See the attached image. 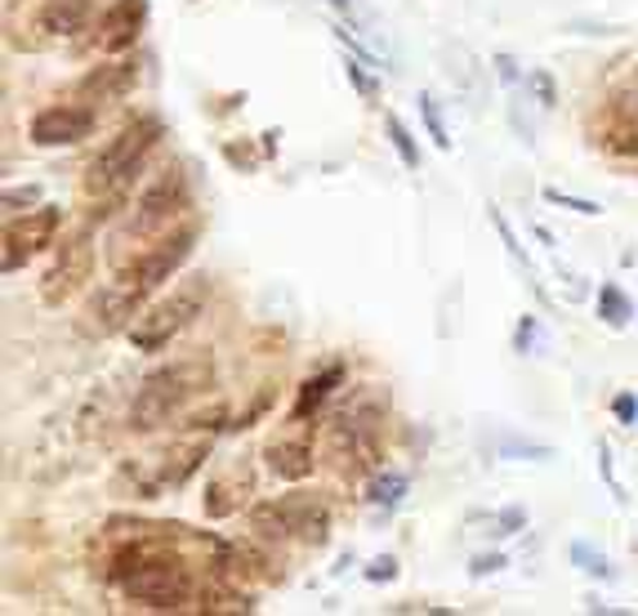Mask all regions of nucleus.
<instances>
[{"label":"nucleus","mask_w":638,"mask_h":616,"mask_svg":"<svg viewBox=\"0 0 638 616\" xmlns=\"http://www.w3.org/2000/svg\"><path fill=\"white\" fill-rule=\"evenodd\" d=\"M210 456V438L205 434H192V438H179L161 451L157 460V488H179L201 469V460Z\"/></svg>","instance_id":"15"},{"label":"nucleus","mask_w":638,"mask_h":616,"mask_svg":"<svg viewBox=\"0 0 638 616\" xmlns=\"http://www.w3.org/2000/svg\"><path fill=\"white\" fill-rule=\"evenodd\" d=\"M572 559L590 572V576H603V581H612V563L607 559H598L594 550H590V545H572Z\"/></svg>","instance_id":"25"},{"label":"nucleus","mask_w":638,"mask_h":616,"mask_svg":"<svg viewBox=\"0 0 638 616\" xmlns=\"http://www.w3.org/2000/svg\"><path fill=\"white\" fill-rule=\"evenodd\" d=\"M36 201H41V188H36V183H19V188H5V192H0V211L19 215L23 205H36Z\"/></svg>","instance_id":"23"},{"label":"nucleus","mask_w":638,"mask_h":616,"mask_svg":"<svg viewBox=\"0 0 638 616\" xmlns=\"http://www.w3.org/2000/svg\"><path fill=\"white\" fill-rule=\"evenodd\" d=\"M616 416H620L625 425H634V416H638V402H634L629 393H620V397H616Z\"/></svg>","instance_id":"31"},{"label":"nucleus","mask_w":638,"mask_h":616,"mask_svg":"<svg viewBox=\"0 0 638 616\" xmlns=\"http://www.w3.org/2000/svg\"><path fill=\"white\" fill-rule=\"evenodd\" d=\"M598 317H603L612 331L629 326V317H634V304H629V295H625L620 287H603V291H598Z\"/></svg>","instance_id":"20"},{"label":"nucleus","mask_w":638,"mask_h":616,"mask_svg":"<svg viewBox=\"0 0 638 616\" xmlns=\"http://www.w3.org/2000/svg\"><path fill=\"white\" fill-rule=\"evenodd\" d=\"M406 488H411L406 473H376V483L367 488V501L380 505V509H393V505H402Z\"/></svg>","instance_id":"19"},{"label":"nucleus","mask_w":638,"mask_h":616,"mask_svg":"<svg viewBox=\"0 0 638 616\" xmlns=\"http://www.w3.org/2000/svg\"><path fill=\"white\" fill-rule=\"evenodd\" d=\"M501 568H505L501 555H482V559H473V576H491V572H501Z\"/></svg>","instance_id":"30"},{"label":"nucleus","mask_w":638,"mask_h":616,"mask_svg":"<svg viewBox=\"0 0 638 616\" xmlns=\"http://www.w3.org/2000/svg\"><path fill=\"white\" fill-rule=\"evenodd\" d=\"M335 5H339V10H344V14H348V0H335Z\"/></svg>","instance_id":"33"},{"label":"nucleus","mask_w":638,"mask_h":616,"mask_svg":"<svg viewBox=\"0 0 638 616\" xmlns=\"http://www.w3.org/2000/svg\"><path fill=\"white\" fill-rule=\"evenodd\" d=\"M348 81L358 86V94H362V99H376V81L362 72V63H352V58H348Z\"/></svg>","instance_id":"27"},{"label":"nucleus","mask_w":638,"mask_h":616,"mask_svg":"<svg viewBox=\"0 0 638 616\" xmlns=\"http://www.w3.org/2000/svg\"><path fill=\"white\" fill-rule=\"evenodd\" d=\"M161 134H166V125L157 121V116H138V121H130L116 139L90 161V170H86V192L94 197V224L99 220H108L112 215V205H121L125 201V188L134 183V175L144 170V161H148V153L161 144Z\"/></svg>","instance_id":"1"},{"label":"nucleus","mask_w":638,"mask_h":616,"mask_svg":"<svg viewBox=\"0 0 638 616\" xmlns=\"http://www.w3.org/2000/svg\"><path fill=\"white\" fill-rule=\"evenodd\" d=\"M138 81V63L134 58H116V63H103V67H90L77 86V99L99 108V103H112V99H125Z\"/></svg>","instance_id":"14"},{"label":"nucleus","mask_w":638,"mask_h":616,"mask_svg":"<svg viewBox=\"0 0 638 616\" xmlns=\"http://www.w3.org/2000/svg\"><path fill=\"white\" fill-rule=\"evenodd\" d=\"M389 139H393V148H398L402 166H406V170H419V148H415L411 130H406V125H402L398 116H389Z\"/></svg>","instance_id":"22"},{"label":"nucleus","mask_w":638,"mask_h":616,"mask_svg":"<svg viewBox=\"0 0 638 616\" xmlns=\"http://www.w3.org/2000/svg\"><path fill=\"white\" fill-rule=\"evenodd\" d=\"M138 309H144V304H138V300H134L125 287L108 282L99 295H90V304L81 309L77 326H81V335H90V339H108V335H116V331L134 326Z\"/></svg>","instance_id":"11"},{"label":"nucleus","mask_w":638,"mask_h":616,"mask_svg":"<svg viewBox=\"0 0 638 616\" xmlns=\"http://www.w3.org/2000/svg\"><path fill=\"white\" fill-rule=\"evenodd\" d=\"M545 201L549 205H567V211H577V215H603V205L598 201H585V197H567V192H558V188H545Z\"/></svg>","instance_id":"24"},{"label":"nucleus","mask_w":638,"mask_h":616,"mask_svg":"<svg viewBox=\"0 0 638 616\" xmlns=\"http://www.w3.org/2000/svg\"><path fill=\"white\" fill-rule=\"evenodd\" d=\"M188 211V179L183 170H161L144 192H138V205L125 220V233H121V246L134 242V237H166L175 228V220Z\"/></svg>","instance_id":"6"},{"label":"nucleus","mask_w":638,"mask_h":616,"mask_svg":"<svg viewBox=\"0 0 638 616\" xmlns=\"http://www.w3.org/2000/svg\"><path fill=\"white\" fill-rule=\"evenodd\" d=\"M144 23H148V0H112V5L103 10V19H99L94 45L103 54H125V49L138 45Z\"/></svg>","instance_id":"13"},{"label":"nucleus","mask_w":638,"mask_h":616,"mask_svg":"<svg viewBox=\"0 0 638 616\" xmlns=\"http://www.w3.org/2000/svg\"><path fill=\"white\" fill-rule=\"evenodd\" d=\"M505 456H536V460H549L553 447H536V443H501Z\"/></svg>","instance_id":"28"},{"label":"nucleus","mask_w":638,"mask_h":616,"mask_svg":"<svg viewBox=\"0 0 638 616\" xmlns=\"http://www.w3.org/2000/svg\"><path fill=\"white\" fill-rule=\"evenodd\" d=\"M331 451H335V464L348 473L376 469L380 464V434L367 416H339L331 425Z\"/></svg>","instance_id":"10"},{"label":"nucleus","mask_w":638,"mask_h":616,"mask_svg":"<svg viewBox=\"0 0 638 616\" xmlns=\"http://www.w3.org/2000/svg\"><path fill=\"white\" fill-rule=\"evenodd\" d=\"M210 384H215V362L210 358H179V362L157 367L144 384H138V393L130 402V429L153 434V429L170 425L179 411L192 397H201Z\"/></svg>","instance_id":"2"},{"label":"nucleus","mask_w":638,"mask_h":616,"mask_svg":"<svg viewBox=\"0 0 638 616\" xmlns=\"http://www.w3.org/2000/svg\"><path fill=\"white\" fill-rule=\"evenodd\" d=\"M63 228V215H58V205H41V211H27V215H14L5 224V255H0V264H5V272L23 268L32 255L49 250L54 237Z\"/></svg>","instance_id":"9"},{"label":"nucleus","mask_w":638,"mask_h":616,"mask_svg":"<svg viewBox=\"0 0 638 616\" xmlns=\"http://www.w3.org/2000/svg\"><path fill=\"white\" fill-rule=\"evenodd\" d=\"M192 246H197V228H179V233H166L157 246H148V250H138L134 259H125L121 264V272H116V287H125L138 304L144 300H153L175 272L188 264V255H192Z\"/></svg>","instance_id":"4"},{"label":"nucleus","mask_w":638,"mask_h":616,"mask_svg":"<svg viewBox=\"0 0 638 616\" xmlns=\"http://www.w3.org/2000/svg\"><path fill=\"white\" fill-rule=\"evenodd\" d=\"M523 527V509H505L501 514V536H510V531H518Z\"/></svg>","instance_id":"32"},{"label":"nucleus","mask_w":638,"mask_h":616,"mask_svg":"<svg viewBox=\"0 0 638 616\" xmlns=\"http://www.w3.org/2000/svg\"><path fill=\"white\" fill-rule=\"evenodd\" d=\"M90 272H94V237H90V228H81V233H72L63 246H58V255H54V264L45 268V278H41V300L45 304H67L72 300L86 282H90Z\"/></svg>","instance_id":"8"},{"label":"nucleus","mask_w":638,"mask_h":616,"mask_svg":"<svg viewBox=\"0 0 638 616\" xmlns=\"http://www.w3.org/2000/svg\"><path fill=\"white\" fill-rule=\"evenodd\" d=\"M339 380H344V371H339V367H326L322 376H313V380H309V384L300 389V397H295V421L313 416V411H317V406H322V402L331 397V389H335Z\"/></svg>","instance_id":"18"},{"label":"nucleus","mask_w":638,"mask_h":616,"mask_svg":"<svg viewBox=\"0 0 638 616\" xmlns=\"http://www.w3.org/2000/svg\"><path fill=\"white\" fill-rule=\"evenodd\" d=\"M121 590L130 598H138V603L157 607V612H175V607H183L192 598V576H188V568L179 559L148 550V559L121 581Z\"/></svg>","instance_id":"7"},{"label":"nucleus","mask_w":638,"mask_h":616,"mask_svg":"<svg viewBox=\"0 0 638 616\" xmlns=\"http://www.w3.org/2000/svg\"><path fill=\"white\" fill-rule=\"evenodd\" d=\"M419 116H424V125H429V139H434L443 153H451V134H447V121H443L434 94H419Z\"/></svg>","instance_id":"21"},{"label":"nucleus","mask_w":638,"mask_h":616,"mask_svg":"<svg viewBox=\"0 0 638 616\" xmlns=\"http://www.w3.org/2000/svg\"><path fill=\"white\" fill-rule=\"evenodd\" d=\"M268 469L277 478H291V483H300V478L313 473V443L300 438V443H268Z\"/></svg>","instance_id":"16"},{"label":"nucleus","mask_w":638,"mask_h":616,"mask_svg":"<svg viewBox=\"0 0 638 616\" xmlns=\"http://www.w3.org/2000/svg\"><path fill=\"white\" fill-rule=\"evenodd\" d=\"M90 130H94V108L90 103H54V108L32 116V144L67 148V144H81Z\"/></svg>","instance_id":"12"},{"label":"nucleus","mask_w":638,"mask_h":616,"mask_svg":"<svg viewBox=\"0 0 638 616\" xmlns=\"http://www.w3.org/2000/svg\"><path fill=\"white\" fill-rule=\"evenodd\" d=\"M250 527L264 540L326 545V536H331V509L313 492H291V496H277V501H259L250 509Z\"/></svg>","instance_id":"3"},{"label":"nucleus","mask_w":638,"mask_h":616,"mask_svg":"<svg viewBox=\"0 0 638 616\" xmlns=\"http://www.w3.org/2000/svg\"><path fill=\"white\" fill-rule=\"evenodd\" d=\"M491 224H495V233L505 237V246H510V255L518 259V264H527V255H523V246H518V237H514V228H510V220L501 215V211H491Z\"/></svg>","instance_id":"26"},{"label":"nucleus","mask_w":638,"mask_h":616,"mask_svg":"<svg viewBox=\"0 0 638 616\" xmlns=\"http://www.w3.org/2000/svg\"><path fill=\"white\" fill-rule=\"evenodd\" d=\"M398 576V559H376L367 568V581H393Z\"/></svg>","instance_id":"29"},{"label":"nucleus","mask_w":638,"mask_h":616,"mask_svg":"<svg viewBox=\"0 0 638 616\" xmlns=\"http://www.w3.org/2000/svg\"><path fill=\"white\" fill-rule=\"evenodd\" d=\"M90 5H94V0H45V5H41V27L49 36H67V32H77L86 23Z\"/></svg>","instance_id":"17"},{"label":"nucleus","mask_w":638,"mask_h":616,"mask_svg":"<svg viewBox=\"0 0 638 616\" xmlns=\"http://www.w3.org/2000/svg\"><path fill=\"white\" fill-rule=\"evenodd\" d=\"M205 309V282H192V287H179L175 295L157 300L148 313H138L134 326H130V345L138 354H161L179 331H188Z\"/></svg>","instance_id":"5"}]
</instances>
